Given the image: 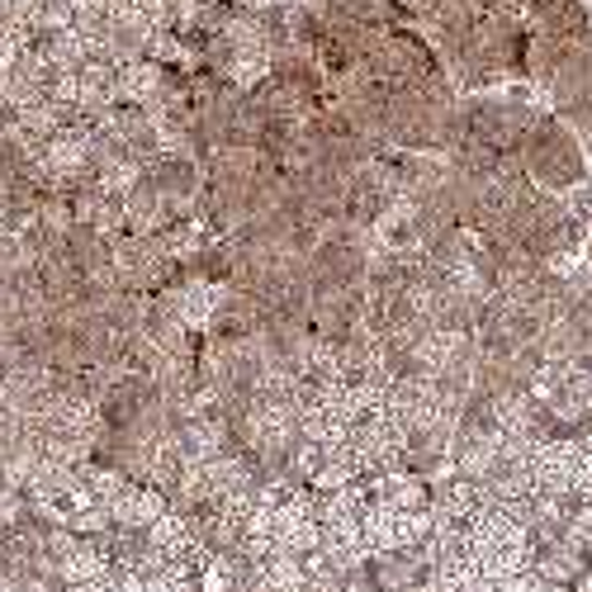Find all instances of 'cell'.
I'll use <instances>...</instances> for the list:
<instances>
[{"label": "cell", "instance_id": "6da1fadb", "mask_svg": "<svg viewBox=\"0 0 592 592\" xmlns=\"http://www.w3.org/2000/svg\"><path fill=\"white\" fill-rule=\"evenodd\" d=\"M228 303V290L218 280H190L181 294H175V323L181 327H209L214 317Z\"/></svg>", "mask_w": 592, "mask_h": 592}, {"label": "cell", "instance_id": "7a4b0ae2", "mask_svg": "<svg viewBox=\"0 0 592 592\" xmlns=\"http://www.w3.org/2000/svg\"><path fill=\"white\" fill-rule=\"evenodd\" d=\"M166 512V498L157 484H142V488H123L115 503H109V521L123 526V531H148V526Z\"/></svg>", "mask_w": 592, "mask_h": 592}, {"label": "cell", "instance_id": "3957f363", "mask_svg": "<svg viewBox=\"0 0 592 592\" xmlns=\"http://www.w3.org/2000/svg\"><path fill=\"white\" fill-rule=\"evenodd\" d=\"M162 62H152V57H133V62H123L119 67V100L123 105H138V109H148L157 95H162Z\"/></svg>", "mask_w": 592, "mask_h": 592}, {"label": "cell", "instance_id": "277c9868", "mask_svg": "<svg viewBox=\"0 0 592 592\" xmlns=\"http://www.w3.org/2000/svg\"><path fill=\"white\" fill-rule=\"evenodd\" d=\"M375 493H379V503L394 507V512L431 507L427 503V484H422L418 474H408V470H384V474H375Z\"/></svg>", "mask_w": 592, "mask_h": 592}, {"label": "cell", "instance_id": "5b68a950", "mask_svg": "<svg viewBox=\"0 0 592 592\" xmlns=\"http://www.w3.org/2000/svg\"><path fill=\"white\" fill-rule=\"evenodd\" d=\"M109 564H115V555L105 550V540H76V550L57 559V573L62 583H86V579H105Z\"/></svg>", "mask_w": 592, "mask_h": 592}, {"label": "cell", "instance_id": "8992f818", "mask_svg": "<svg viewBox=\"0 0 592 592\" xmlns=\"http://www.w3.org/2000/svg\"><path fill=\"white\" fill-rule=\"evenodd\" d=\"M195 540H200V536L190 531V521L181 517V512H171V507H166L162 517H157V521L148 526V546H157L166 559H185Z\"/></svg>", "mask_w": 592, "mask_h": 592}, {"label": "cell", "instance_id": "52a82bcc", "mask_svg": "<svg viewBox=\"0 0 592 592\" xmlns=\"http://www.w3.org/2000/svg\"><path fill=\"white\" fill-rule=\"evenodd\" d=\"M360 540H365V550L370 555H394L398 550V540H394V507H365L360 512Z\"/></svg>", "mask_w": 592, "mask_h": 592}, {"label": "cell", "instance_id": "ba28073f", "mask_svg": "<svg viewBox=\"0 0 592 592\" xmlns=\"http://www.w3.org/2000/svg\"><path fill=\"white\" fill-rule=\"evenodd\" d=\"M261 569H266V579H270L276 592H303V583H309V573H303V555L284 550V546H276V555H270Z\"/></svg>", "mask_w": 592, "mask_h": 592}, {"label": "cell", "instance_id": "9c48e42d", "mask_svg": "<svg viewBox=\"0 0 592 592\" xmlns=\"http://www.w3.org/2000/svg\"><path fill=\"white\" fill-rule=\"evenodd\" d=\"M431 507H418V512H394V540L398 550H412V546H427L431 540Z\"/></svg>", "mask_w": 592, "mask_h": 592}, {"label": "cell", "instance_id": "30bf717a", "mask_svg": "<svg viewBox=\"0 0 592 592\" xmlns=\"http://www.w3.org/2000/svg\"><path fill=\"white\" fill-rule=\"evenodd\" d=\"M237 583H243V564L228 559L223 550H214V559L200 569V588L204 592H237Z\"/></svg>", "mask_w": 592, "mask_h": 592}, {"label": "cell", "instance_id": "8fae6325", "mask_svg": "<svg viewBox=\"0 0 592 592\" xmlns=\"http://www.w3.org/2000/svg\"><path fill=\"white\" fill-rule=\"evenodd\" d=\"M323 460H327V451H323L317 441H309V437H299V441L290 445V474H294V478H313Z\"/></svg>", "mask_w": 592, "mask_h": 592}, {"label": "cell", "instance_id": "7c38bea8", "mask_svg": "<svg viewBox=\"0 0 592 592\" xmlns=\"http://www.w3.org/2000/svg\"><path fill=\"white\" fill-rule=\"evenodd\" d=\"M82 478H86V484H90V493H95V498H100L105 507H109V503H115V498H119V493L128 488L119 470H95V465H82Z\"/></svg>", "mask_w": 592, "mask_h": 592}, {"label": "cell", "instance_id": "4fadbf2b", "mask_svg": "<svg viewBox=\"0 0 592 592\" xmlns=\"http://www.w3.org/2000/svg\"><path fill=\"white\" fill-rule=\"evenodd\" d=\"M67 526H72L76 536L105 531V526H109V507H105V503H95V507H82V512H72V517H67Z\"/></svg>", "mask_w": 592, "mask_h": 592}, {"label": "cell", "instance_id": "5bb4252c", "mask_svg": "<svg viewBox=\"0 0 592 592\" xmlns=\"http://www.w3.org/2000/svg\"><path fill=\"white\" fill-rule=\"evenodd\" d=\"M105 592H142V573L115 559V564H109V573H105Z\"/></svg>", "mask_w": 592, "mask_h": 592}, {"label": "cell", "instance_id": "9a60e30c", "mask_svg": "<svg viewBox=\"0 0 592 592\" xmlns=\"http://www.w3.org/2000/svg\"><path fill=\"white\" fill-rule=\"evenodd\" d=\"M592 493V451H579L573 460V498H588Z\"/></svg>", "mask_w": 592, "mask_h": 592}, {"label": "cell", "instance_id": "2e32d148", "mask_svg": "<svg viewBox=\"0 0 592 592\" xmlns=\"http://www.w3.org/2000/svg\"><path fill=\"white\" fill-rule=\"evenodd\" d=\"M67 592H105V579H86V583H67Z\"/></svg>", "mask_w": 592, "mask_h": 592}]
</instances>
